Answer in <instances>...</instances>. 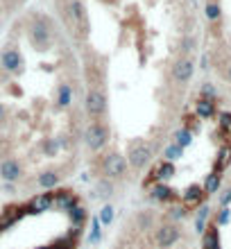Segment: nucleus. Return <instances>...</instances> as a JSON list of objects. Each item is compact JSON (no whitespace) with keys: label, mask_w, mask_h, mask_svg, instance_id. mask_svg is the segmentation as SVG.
<instances>
[{"label":"nucleus","mask_w":231,"mask_h":249,"mask_svg":"<svg viewBox=\"0 0 231 249\" xmlns=\"http://www.w3.org/2000/svg\"><path fill=\"white\" fill-rule=\"evenodd\" d=\"M127 172V159L118 152H111L107 154L105 161H102V175L107 179H120Z\"/></svg>","instance_id":"4"},{"label":"nucleus","mask_w":231,"mask_h":249,"mask_svg":"<svg viewBox=\"0 0 231 249\" xmlns=\"http://www.w3.org/2000/svg\"><path fill=\"white\" fill-rule=\"evenodd\" d=\"M54 206L61 211H73L77 206V195L71 190H59V193H54Z\"/></svg>","instance_id":"16"},{"label":"nucleus","mask_w":231,"mask_h":249,"mask_svg":"<svg viewBox=\"0 0 231 249\" xmlns=\"http://www.w3.org/2000/svg\"><path fill=\"white\" fill-rule=\"evenodd\" d=\"M34 249H53L50 245H43V247H34Z\"/></svg>","instance_id":"39"},{"label":"nucleus","mask_w":231,"mask_h":249,"mask_svg":"<svg viewBox=\"0 0 231 249\" xmlns=\"http://www.w3.org/2000/svg\"><path fill=\"white\" fill-rule=\"evenodd\" d=\"M84 143H86V147L93 152L102 150V147L109 143V127H107L105 123H100V120H93L84 129Z\"/></svg>","instance_id":"1"},{"label":"nucleus","mask_w":231,"mask_h":249,"mask_svg":"<svg viewBox=\"0 0 231 249\" xmlns=\"http://www.w3.org/2000/svg\"><path fill=\"white\" fill-rule=\"evenodd\" d=\"M2 113H5V111H2V105H0V120H2Z\"/></svg>","instance_id":"40"},{"label":"nucleus","mask_w":231,"mask_h":249,"mask_svg":"<svg viewBox=\"0 0 231 249\" xmlns=\"http://www.w3.org/2000/svg\"><path fill=\"white\" fill-rule=\"evenodd\" d=\"M229 204H231V188H227L220 195V206H229Z\"/></svg>","instance_id":"36"},{"label":"nucleus","mask_w":231,"mask_h":249,"mask_svg":"<svg viewBox=\"0 0 231 249\" xmlns=\"http://www.w3.org/2000/svg\"><path fill=\"white\" fill-rule=\"evenodd\" d=\"M139 222L145 224V227H150V224H152V215H150V213H141V215H139Z\"/></svg>","instance_id":"37"},{"label":"nucleus","mask_w":231,"mask_h":249,"mask_svg":"<svg viewBox=\"0 0 231 249\" xmlns=\"http://www.w3.org/2000/svg\"><path fill=\"white\" fill-rule=\"evenodd\" d=\"M229 220H231V209H229V206H222V209H220V213H218V217H215V224H218V227H222V224H229Z\"/></svg>","instance_id":"31"},{"label":"nucleus","mask_w":231,"mask_h":249,"mask_svg":"<svg viewBox=\"0 0 231 249\" xmlns=\"http://www.w3.org/2000/svg\"><path fill=\"white\" fill-rule=\"evenodd\" d=\"M209 215H211V209H209L206 204H202V206H199L197 217H195V231H197V233H204L206 231V217Z\"/></svg>","instance_id":"24"},{"label":"nucleus","mask_w":231,"mask_h":249,"mask_svg":"<svg viewBox=\"0 0 231 249\" xmlns=\"http://www.w3.org/2000/svg\"><path fill=\"white\" fill-rule=\"evenodd\" d=\"M220 186H222V175L213 170V172H209V175H206L204 186H202V188H204L206 195H215V193L220 190Z\"/></svg>","instance_id":"18"},{"label":"nucleus","mask_w":231,"mask_h":249,"mask_svg":"<svg viewBox=\"0 0 231 249\" xmlns=\"http://www.w3.org/2000/svg\"><path fill=\"white\" fill-rule=\"evenodd\" d=\"M152 159V147L145 143V141H134L129 145V152H127V163L132 165L134 170H141L145 168Z\"/></svg>","instance_id":"2"},{"label":"nucleus","mask_w":231,"mask_h":249,"mask_svg":"<svg viewBox=\"0 0 231 249\" xmlns=\"http://www.w3.org/2000/svg\"><path fill=\"white\" fill-rule=\"evenodd\" d=\"M202 249H222L220 247V227L215 222L209 224L202 233Z\"/></svg>","instance_id":"14"},{"label":"nucleus","mask_w":231,"mask_h":249,"mask_svg":"<svg viewBox=\"0 0 231 249\" xmlns=\"http://www.w3.org/2000/svg\"><path fill=\"white\" fill-rule=\"evenodd\" d=\"M50 206H54V193H41V195L32 197L27 204V213H43Z\"/></svg>","instance_id":"12"},{"label":"nucleus","mask_w":231,"mask_h":249,"mask_svg":"<svg viewBox=\"0 0 231 249\" xmlns=\"http://www.w3.org/2000/svg\"><path fill=\"white\" fill-rule=\"evenodd\" d=\"M71 16H73L75 25L84 30L86 27V12H84V5H82L79 0H73V2H71Z\"/></svg>","instance_id":"20"},{"label":"nucleus","mask_w":231,"mask_h":249,"mask_svg":"<svg viewBox=\"0 0 231 249\" xmlns=\"http://www.w3.org/2000/svg\"><path fill=\"white\" fill-rule=\"evenodd\" d=\"M163 157H165V161H177V159L184 157V150H181L179 145L172 143V145H168V147L163 150Z\"/></svg>","instance_id":"29"},{"label":"nucleus","mask_w":231,"mask_h":249,"mask_svg":"<svg viewBox=\"0 0 231 249\" xmlns=\"http://www.w3.org/2000/svg\"><path fill=\"white\" fill-rule=\"evenodd\" d=\"M154 172H157V179H161V181H165V179H170V177H175V163L172 161H161V163L154 168Z\"/></svg>","instance_id":"21"},{"label":"nucleus","mask_w":231,"mask_h":249,"mask_svg":"<svg viewBox=\"0 0 231 249\" xmlns=\"http://www.w3.org/2000/svg\"><path fill=\"white\" fill-rule=\"evenodd\" d=\"M75 236H77V233H75ZM75 236H73V233H68V236L59 238V240H54L50 247H53V249H75V247H77V240H75Z\"/></svg>","instance_id":"26"},{"label":"nucleus","mask_w":231,"mask_h":249,"mask_svg":"<svg viewBox=\"0 0 231 249\" xmlns=\"http://www.w3.org/2000/svg\"><path fill=\"white\" fill-rule=\"evenodd\" d=\"M179 238H181V231H179L177 224H172V222L161 224V227L157 229V245L161 249H170Z\"/></svg>","instance_id":"5"},{"label":"nucleus","mask_w":231,"mask_h":249,"mask_svg":"<svg viewBox=\"0 0 231 249\" xmlns=\"http://www.w3.org/2000/svg\"><path fill=\"white\" fill-rule=\"evenodd\" d=\"M218 120H220V129H222V131H231V113L229 111L218 113Z\"/></svg>","instance_id":"32"},{"label":"nucleus","mask_w":231,"mask_h":249,"mask_svg":"<svg viewBox=\"0 0 231 249\" xmlns=\"http://www.w3.org/2000/svg\"><path fill=\"white\" fill-rule=\"evenodd\" d=\"M36 184H39L43 190H53L54 186L59 184V175H57V172H53V170L41 172L39 177H36Z\"/></svg>","instance_id":"19"},{"label":"nucleus","mask_w":231,"mask_h":249,"mask_svg":"<svg viewBox=\"0 0 231 249\" xmlns=\"http://www.w3.org/2000/svg\"><path fill=\"white\" fill-rule=\"evenodd\" d=\"M225 77H227V79H229V82H231V64L227 66V71H225Z\"/></svg>","instance_id":"38"},{"label":"nucleus","mask_w":231,"mask_h":249,"mask_svg":"<svg viewBox=\"0 0 231 249\" xmlns=\"http://www.w3.org/2000/svg\"><path fill=\"white\" fill-rule=\"evenodd\" d=\"M84 109L93 120H100L107 113V95L100 89H91V91L86 93Z\"/></svg>","instance_id":"3"},{"label":"nucleus","mask_w":231,"mask_h":249,"mask_svg":"<svg viewBox=\"0 0 231 249\" xmlns=\"http://www.w3.org/2000/svg\"><path fill=\"white\" fill-rule=\"evenodd\" d=\"M191 143H193V131L188 129V127H181V129L175 131V145H179V147L184 150V147H188Z\"/></svg>","instance_id":"23"},{"label":"nucleus","mask_w":231,"mask_h":249,"mask_svg":"<svg viewBox=\"0 0 231 249\" xmlns=\"http://www.w3.org/2000/svg\"><path fill=\"white\" fill-rule=\"evenodd\" d=\"M100 195H102V197H111L113 195V186L109 184L107 179H105V181H100Z\"/></svg>","instance_id":"34"},{"label":"nucleus","mask_w":231,"mask_h":249,"mask_svg":"<svg viewBox=\"0 0 231 249\" xmlns=\"http://www.w3.org/2000/svg\"><path fill=\"white\" fill-rule=\"evenodd\" d=\"M170 217L172 220H179V217H186V206H175L170 211Z\"/></svg>","instance_id":"35"},{"label":"nucleus","mask_w":231,"mask_h":249,"mask_svg":"<svg viewBox=\"0 0 231 249\" xmlns=\"http://www.w3.org/2000/svg\"><path fill=\"white\" fill-rule=\"evenodd\" d=\"M100 224L102 227H109V224L113 222V217H116V209H113L111 204H105L102 209H100Z\"/></svg>","instance_id":"25"},{"label":"nucleus","mask_w":231,"mask_h":249,"mask_svg":"<svg viewBox=\"0 0 231 249\" xmlns=\"http://www.w3.org/2000/svg\"><path fill=\"white\" fill-rule=\"evenodd\" d=\"M229 165H231V145H222L218 150V159H215V163H213V170L222 175Z\"/></svg>","instance_id":"17"},{"label":"nucleus","mask_w":231,"mask_h":249,"mask_svg":"<svg viewBox=\"0 0 231 249\" xmlns=\"http://www.w3.org/2000/svg\"><path fill=\"white\" fill-rule=\"evenodd\" d=\"M57 102H59V107H71V102H73V86L59 84V89H57Z\"/></svg>","instance_id":"22"},{"label":"nucleus","mask_w":231,"mask_h":249,"mask_svg":"<svg viewBox=\"0 0 231 249\" xmlns=\"http://www.w3.org/2000/svg\"><path fill=\"white\" fill-rule=\"evenodd\" d=\"M195 113H197L199 118H213L215 113H218V105H215V100L211 98H199L197 102H195Z\"/></svg>","instance_id":"15"},{"label":"nucleus","mask_w":231,"mask_h":249,"mask_svg":"<svg viewBox=\"0 0 231 249\" xmlns=\"http://www.w3.org/2000/svg\"><path fill=\"white\" fill-rule=\"evenodd\" d=\"M204 14H206V18H209V20H218L220 14H222V9H220L218 2H209V5H206V9H204Z\"/></svg>","instance_id":"30"},{"label":"nucleus","mask_w":231,"mask_h":249,"mask_svg":"<svg viewBox=\"0 0 231 249\" xmlns=\"http://www.w3.org/2000/svg\"><path fill=\"white\" fill-rule=\"evenodd\" d=\"M32 39H34V43H36V48H39V50H46V48L50 46L53 34H50V27H48V23L43 18H39L36 23H34V27H32Z\"/></svg>","instance_id":"8"},{"label":"nucleus","mask_w":231,"mask_h":249,"mask_svg":"<svg viewBox=\"0 0 231 249\" xmlns=\"http://www.w3.org/2000/svg\"><path fill=\"white\" fill-rule=\"evenodd\" d=\"M23 177V168L16 159H2L0 161V179L7 181V184H14Z\"/></svg>","instance_id":"6"},{"label":"nucleus","mask_w":231,"mask_h":249,"mask_svg":"<svg viewBox=\"0 0 231 249\" xmlns=\"http://www.w3.org/2000/svg\"><path fill=\"white\" fill-rule=\"evenodd\" d=\"M68 213H71V222H73L77 229L86 222V217H89V215H86V209H82V206H75V209L68 211Z\"/></svg>","instance_id":"28"},{"label":"nucleus","mask_w":231,"mask_h":249,"mask_svg":"<svg viewBox=\"0 0 231 249\" xmlns=\"http://www.w3.org/2000/svg\"><path fill=\"white\" fill-rule=\"evenodd\" d=\"M204 197H206V193L202 186L191 184L184 193H181V202H184L186 209H191V206H202V204H204Z\"/></svg>","instance_id":"10"},{"label":"nucleus","mask_w":231,"mask_h":249,"mask_svg":"<svg viewBox=\"0 0 231 249\" xmlns=\"http://www.w3.org/2000/svg\"><path fill=\"white\" fill-rule=\"evenodd\" d=\"M0 66L5 68L7 72H18L20 66H23V57L16 48H5L2 53H0Z\"/></svg>","instance_id":"7"},{"label":"nucleus","mask_w":231,"mask_h":249,"mask_svg":"<svg viewBox=\"0 0 231 249\" xmlns=\"http://www.w3.org/2000/svg\"><path fill=\"white\" fill-rule=\"evenodd\" d=\"M193 72H195V66H193L191 59H179L172 66V79L177 84H188L193 79Z\"/></svg>","instance_id":"9"},{"label":"nucleus","mask_w":231,"mask_h":249,"mask_svg":"<svg viewBox=\"0 0 231 249\" xmlns=\"http://www.w3.org/2000/svg\"><path fill=\"white\" fill-rule=\"evenodd\" d=\"M152 199H157V202H161V204H172V202H177L179 199V193L175 188H170L168 184H157V186H152Z\"/></svg>","instance_id":"13"},{"label":"nucleus","mask_w":231,"mask_h":249,"mask_svg":"<svg viewBox=\"0 0 231 249\" xmlns=\"http://www.w3.org/2000/svg\"><path fill=\"white\" fill-rule=\"evenodd\" d=\"M215 95H218V91H215V86L213 84H202V91H199V98H211V100H215Z\"/></svg>","instance_id":"33"},{"label":"nucleus","mask_w":231,"mask_h":249,"mask_svg":"<svg viewBox=\"0 0 231 249\" xmlns=\"http://www.w3.org/2000/svg\"><path fill=\"white\" fill-rule=\"evenodd\" d=\"M100 217H91V233H89V243L91 245H98L102 240V229H100Z\"/></svg>","instance_id":"27"},{"label":"nucleus","mask_w":231,"mask_h":249,"mask_svg":"<svg viewBox=\"0 0 231 249\" xmlns=\"http://www.w3.org/2000/svg\"><path fill=\"white\" fill-rule=\"evenodd\" d=\"M25 213H27V206H7V209L0 213V231L9 229V227L18 222Z\"/></svg>","instance_id":"11"}]
</instances>
